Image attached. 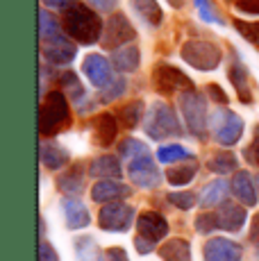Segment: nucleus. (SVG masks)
<instances>
[{"mask_svg":"<svg viewBox=\"0 0 259 261\" xmlns=\"http://www.w3.org/2000/svg\"><path fill=\"white\" fill-rule=\"evenodd\" d=\"M132 220H134V209L130 207V204L121 202V200L102 204L100 214H98V225H100V229L114 232V234L127 232Z\"/></svg>","mask_w":259,"mask_h":261,"instance_id":"nucleus-7","label":"nucleus"},{"mask_svg":"<svg viewBox=\"0 0 259 261\" xmlns=\"http://www.w3.org/2000/svg\"><path fill=\"white\" fill-rule=\"evenodd\" d=\"M89 175L98 179H118L123 175V168L116 157H98L89 164Z\"/></svg>","mask_w":259,"mask_h":261,"instance_id":"nucleus-25","label":"nucleus"},{"mask_svg":"<svg viewBox=\"0 0 259 261\" xmlns=\"http://www.w3.org/2000/svg\"><path fill=\"white\" fill-rule=\"evenodd\" d=\"M168 3H171L173 7H182V3H184V0H168Z\"/></svg>","mask_w":259,"mask_h":261,"instance_id":"nucleus-50","label":"nucleus"},{"mask_svg":"<svg viewBox=\"0 0 259 261\" xmlns=\"http://www.w3.org/2000/svg\"><path fill=\"white\" fill-rule=\"evenodd\" d=\"M118 154L123 159H127V162H132V159L141 157V154H148V145L143 141H137V139H125L118 145Z\"/></svg>","mask_w":259,"mask_h":261,"instance_id":"nucleus-34","label":"nucleus"},{"mask_svg":"<svg viewBox=\"0 0 259 261\" xmlns=\"http://www.w3.org/2000/svg\"><path fill=\"white\" fill-rule=\"evenodd\" d=\"M91 134H93V141L102 148L112 145L116 141V134H118V123H116V116L109 112L105 114H98L96 118L91 120Z\"/></svg>","mask_w":259,"mask_h":261,"instance_id":"nucleus-18","label":"nucleus"},{"mask_svg":"<svg viewBox=\"0 0 259 261\" xmlns=\"http://www.w3.org/2000/svg\"><path fill=\"white\" fill-rule=\"evenodd\" d=\"M64 32L73 41L82 43V46H91L102 39V21L87 5L75 3L73 7L64 9Z\"/></svg>","mask_w":259,"mask_h":261,"instance_id":"nucleus-1","label":"nucleus"},{"mask_svg":"<svg viewBox=\"0 0 259 261\" xmlns=\"http://www.w3.org/2000/svg\"><path fill=\"white\" fill-rule=\"evenodd\" d=\"M180 57L189 66H193L196 71H214L218 68L223 59V53L216 43L205 41V39H191V41L182 43Z\"/></svg>","mask_w":259,"mask_h":261,"instance_id":"nucleus-5","label":"nucleus"},{"mask_svg":"<svg viewBox=\"0 0 259 261\" xmlns=\"http://www.w3.org/2000/svg\"><path fill=\"white\" fill-rule=\"evenodd\" d=\"M107 261H130L127 252L123 248H109L107 250Z\"/></svg>","mask_w":259,"mask_h":261,"instance_id":"nucleus-45","label":"nucleus"},{"mask_svg":"<svg viewBox=\"0 0 259 261\" xmlns=\"http://www.w3.org/2000/svg\"><path fill=\"white\" fill-rule=\"evenodd\" d=\"M141 116H143V102H139V100L137 102H130L127 107L121 109V118L127 127H137L141 123Z\"/></svg>","mask_w":259,"mask_h":261,"instance_id":"nucleus-36","label":"nucleus"},{"mask_svg":"<svg viewBox=\"0 0 259 261\" xmlns=\"http://www.w3.org/2000/svg\"><path fill=\"white\" fill-rule=\"evenodd\" d=\"M75 254L80 261H105L100 248L96 245V241L89 237L75 239Z\"/></svg>","mask_w":259,"mask_h":261,"instance_id":"nucleus-32","label":"nucleus"},{"mask_svg":"<svg viewBox=\"0 0 259 261\" xmlns=\"http://www.w3.org/2000/svg\"><path fill=\"white\" fill-rule=\"evenodd\" d=\"M134 245H137V250L141 254H148V252H152V241H148V239H143V237H137L134 239Z\"/></svg>","mask_w":259,"mask_h":261,"instance_id":"nucleus-47","label":"nucleus"},{"mask_svg":"<svg viewBox=\"0 0 259 261\" xmlns=\"http://www.w3.org/2000/svg\"><path fill=\"white\" fill-rule=\"evenodd\" d=\"M82 71H84V75H87L89 82H91L93 87H98V89H105V87H109V84L114 82L112 66H109L107 59H105L102 55H98V53L89 55V57L84 59Z\"/></svg>","mask_w":259,"mask_h":261,"instance_id":"nucleus-12","label":"nucleus"},{"mask_svg":"<svg viewBox=\"0 0 259 261\" xmlns=\"http://www.w3.org/2000/svg\"><path fill=\"white\" fill-rule=\"evenodd\" d=\"M159 257L164 261H191V245L187 239H171L159 248Z\"/></svg>","mask_w":259,"mask_h":261,"instance_id":"nucleus-26","label":"nucleus"},{"mask_svg":"<svg viewBox=\"0 0 259 261\" xmlns=\"http://www.w3.org/2000/svg\"><path fill=\"white\" fill-rule=\"evenodd\" d=\"M62 212L68 229H84L91 223V214H89L87 204L75 195H68V198L62 200Z\"/></svg>","mask_w":259,"mask_h":261,"instance_id":"nucleus-16","label":"nucleus"},{"mask_svg":"<svg viewBox=\"0 0 259 261\" xmlns=\"http://www.w3.org/2000/svg\"><path fill=\"white\" fill-rule=\"evenodd\" d=\"M196 173H198V162L191 154V157L184 159V162L173 164V166L166 170L164 177H166L168 184H173V187H184V184H189L193 177H196Z\"/></svg>","mask_w":259,"mask_h":261,"instance_id":"nucleus-23","label":"nucleus"},{"mask_svg":"<svg viewBox=\"0 0 259 261\" xmlns=\"http://www.w3.org/2000/svg\"><path fill=\"white\" fill-rule=\"evenodd\" d=\"M207 168L216 175H234L237 173V157L232 152H218L212 154L207 162Z\"/></svg>","mask_w":259,"mask_h":261,"instance_id":"nucleus-29","label":"nucleus"},{"mask_svg":"<svg viewBox=\"0 0 259 261\" xmlns=\"http://www.w3.org/2000/svg\"><path fill=\"white\" fill-rule=\"evenodd\" d=\"M71 120V107L64 91H50L43 95L41 112H39V132L41 137H55L59 134Z\"/></svg>","mask_w":259,"mask_h":261,"instance_id":"nucleus-2","label":"nucleus"},{"mask_svg":"<svg viewBox=\"0 0 259 261\" xmlns=\"http://www.w3.org/2000/svg\"><path fill=\"white\" fill-rule=\"evenodd\" d=\"M234 28L241 34L246 41H250L252 46L259 48V23L255 21H241V18H234Z\"/></svg>","mask_w":259,"mask_h":261,"instance_id":"nucleus-35","label":"nucleus"},{"mask_svg":"<svg viewBox=\"0 0 259 261\" xmlns=\"http://www.w3.org/2000/svg\"><path fill=\"white\" fill-rule=\"evenodd\" d=\"M118 0H89V5L91 7H96L98 12H112L114 7H116Z\"/></svg>","mask_w":259,"mask_h":261,"instance_id":"nucleus-44","label":"nucleus"},{"mask_svg":"<svg viewBox=\"0 0 259 261\" xmlns=\"http://www.w3.org/2000/svg\"><path fill=\"white\" fill-rule=\"evenodd\" d=\"M46 7H53V9H68L75 5V0H41Z\"/></svg>","mask_w":259,"mask_h":261,"instance_id":"nucleus-46","label":"nucleus"},{"mask_svg":"<svg viewBox=\"0 0 259 261\" xmlns=\"http://www.w3.org/2000/svg\"><path fill=\"white\" fill-rule=\"evenodd\" d=\"M237 9L243 14H259V0H237Z\"/></svg>","mask_w":259,"mask_h":261,"instance_id":"nucleus-42","label":"nucleus"},{"mask_svg":"<svg viewBox=\"0 0 259 261\" xmlns=\"http://www.w3.org/2000/svg\"><path fill=\"white\" fill-rule=\"evenodd\" d=\"M123 91H125V82H123V80L118 77V80H114V82L109 84V87H105V89H102L100 100H102V102H112V100H116Z\"/></svg>","mask_w":259,"mask_h":261,"instance_id":"nucleus-38","label":"nucleus"},{"mask_svg":"<svg viewBox=\"0 0 259 261\" xmlns=\"http://www.w3.org/2000/svg\"><path fill=\"white\" fill-rule=\"evenodd\" d=\"M137 229L143 239L157 243V241H162L168 234V220L157 212H143L137 218Z\"/></svg>","mask_w":259,"mask_h":261,"instance_id":"nucleus-15","label":"nucleus"},{"mask_svg":"<svg viewBox=\"0 0 259 261\" xmlns=\"http://www.w3.org/2000/svg\"><path fill=\"white\" fill-rule=\"evenodd\" d=\"M127 175L139 189H155V187H159V182H162V177H164V175L159 173L155 159L150 157V152L127 162Z\"/></svg>","mask_w":259,"mask_h":261,"instance_id":"nucleus-10","label":"nucleus"},{"mask_svg":"<svg viewBox=\"0 0 259 261\" xmlns=\"http://www.w3.org/2000/svg\"><path fill=\"white\" fill-rule=\"evenodd\" d=\"M196 7H198V12H200L202 21H207V23H223L221 16H218V14H214L212 3H209V0H196Z\"/></svg>","mask_w":259,"mask_h":261,"instance_id":"nucleus-40","label":"nucleus"},{"mask_svg":"<svg viewBox=\"0 0 259 261\" xmlns=\"http://www.w3.org/2000/svg\"><path fill=\"white\" fill-rule=\"evenodd\" d=\"M196 229L200 234H212L216 232V220H214V212H207V214H200L196 218Z\"/></svg>","mask_w":259,"mask_h":261,"instance_id":"nucleus-39","label":"nucleus"},{"mask_svg":"<svg viewBox=\"0 0 259 261\" xmlns=\"http://www.w3.org/2000/svg\"><path fill=\"white\" fill-rule=\"evenodd\" d=\"M230 82L232 87L237 89V95L243 105L252 102V89H250V75H248V68L243 66L239 59H234L230 66Z\"/></svg>","mask_w":259,"mask_h":261,"instance_id":"nucleus-21","label":"nucleus"},{"mask_svg":"<svg viewBox=\"0 0 259 261\" xmlns=\"http://www.w3.org/2000/svg\"><path fill=\"white\" fill-rule=\"evenodd\" d=\"M252 152H255V154H252V162H257V166H259V125H257V127H255V134H252Z\"/></svg>","mask_w":259,"mask_h":261,"instance_id":"nucleus-49","label":"nucleus"},{"mask_svg":"<svg viewBox=\"0 0 259 261\" xmlns=\"http://www.w3.org/2000/svg\"><path fill=\"white\" fill-rule=\"evenodd\" d=\"M250 241L259 250V214H255V218H252V223H250Z\"/></svg>","mask_w":259,"mask_h":261,"instance_id":"nucleus-48","label":"nucleus"},{"mask_svg":"<svg viewBox=\"0 0 259 261\" xmlns=\"http://www.w3.org/2000/svg\"><path fill=\"white\" fill-rule=\"evenodd\" d=\"M189 157H191V152H189L187 148H182V145H177V143L162 145V148L157 150V162L166 164V166H173V164L184 162V159H189Z\"/></svg>","mask_w":259,"mask_h":261,"instance_id":"nucleus-30","label":"nucleus"},{"mask_svg":"<svg viewBox=\"0 0 259 261\" xmlns=\"http://www.w3.org/2000/svg\"><path fill=\"white\" fill-rule=\"evenodd\" d=\"M257 184H259V179H257Z\"/></svg>","mask_w":259,"mask_h":261,"instance_id":"nucleus-51","label":"nucleus"},{"mask_svg":"<svg viewBox=\"0 0 259 261\" xmlns=\"http://www.w3.org/2000/svg\"><path fill=\"white\" fill-rule=\"evenodd\" d=\"M207 91H209V95H212V100H216V102H221V105H227V95L218 84H209Z\"/></svg>","mask_w":259,"mask_h":261,"instance_id":"nucleus-43","label":"nucleus"},{"mask_svg":"<svg viewBox=\"0 0 259 261\" xmlns=\"http://www.w3.org/2000/svg\"><path fill=\"white\" fill-rule=\"evenodd\" d=\"M57 34H62V28H59L57 18H55L50 12L41 9V12H39V37H41V41L57 37Z\"/></svg>","mask_w":259,"mask_h":261,"instance_id":"nucleus-33","label":"nucleus"},{"mask_svg":"<svg viewBox=\"0 0 259 261\" xmlns=\"http://www.w3.org/2000/svg\"><path fill=\"white\" fill-rule=\"evenodd\" d=\"M180 112L184 118V125L187 129L198 139H205L207 137V127H209V118H207V102H205V95L196 89H189V91L180 93Z\"/></svg>","mask_w":259,"mask_h":261,"instance_id":"nucleus-4","label":"nucleus"},{"mask_svg":"<svg viewBox=\"0 0 259 261\" xmlns=\"http://www.w3.org/2000/svg\"><path fill=\"white\" fill-rule=\"evenodd\" d=\"M241 254H243V250L237 241L216 237V239H209L205 243L202 257H205V261H239Z\"/></svg>","mask_w":259,"mask_h":261,"instance_id":"nucleus-13","label":"nucleus"},{"mask_svg":"<svg viewBox=\"0 0 259 261\" xmlns=\"http://www.w3.org/2000/svg\"><path fill=\"white\" fill-rule=\"evenodd\" d=\"M137 37V30L132 28V23L127 21L125 14H112L109 16L107 25H105V32H102V46L109 50H116L121 46H127V43L134 41Z\"/></svg>","mask_w":259,"mask_h":261,"instance_id":"nucleus-8","label":"nucleus"},{"mask_svg":"<svg viewBox=\"0 0 259 261\" xmlns=\"http://www.w3.org/2000/svg\"><path fill=\"white\" fill-rule=\"evenodd\" d=\"M146 137L152 141H166V139H177L182 137V123L177 120L175 112L171 105L166 102H152L146 114Z\"/></svg>","mask_w":259,"mask_h":261,"instance_id":"nucleus-3","label":"nucleus"},{"mask_svg":"<svg viewBox=\"0 0 259 261\" xmlns=\"http://www.w3.org/2000/svg\"><path fill=\"white\" fill-rule=\"evenodd\" d=\"M230 198V187H227L225 179H214V182L205 184V189L200 191V207H221V204L227 202Z\"/></svg>","mask_w":259,"mask_h":261,"instance_id":"nucleus-22","label":"nucleus"},{"mask_svg":"<svg viewBox=\"0 0 259 261\" xmlns=\"http://www.w3.org/2000/svg\"><path fill=\"white\" fill-rule=\"evenodd\" d=\"M39 261H59L55 248L48 243L46 239H41V243H39Z\"/></svg>","mask_w":259,"mask_h":261,"instance_id":"nucleus-41","label":"nucleus"},{"mask_svg":"<svg viewBox=\"0 0 259 261\" xmlns=\"http://www.w3.org/2000/svg\"><path fill=\"white\" fill-rule=\"evenodd\" d=\"M57 189L62 191L64 195H80L84 189V173H82V166L75 164L71 170L57 177Z\"/></svg>","mask_w":259,"mask_h":261,"instance_id":"nucleus-28","label":"nucleus"},{"mask_svg":"<svg viewBox=\"0 0 259 261\" xmlns=\"http://www.w3.org/2000/svg\"><path fill=\"white\" fill-rule=\"evenodd\" d=\"M57 82H59V87H62V91H64V93L71 95L73 105H77L80 100L84 98V89H82V84H80L77 75L73 73V71H64V73L57 77Z\"/></svg>","mask_w":259,"mask_h":261,"instance_id":"nucleus-31","label":"nucleus"},{"mask_svg":"<svg viewBox=\"0 0 259 261\" xmlns=\"http://www.w3.org/2000/svg\"><path fill=\"white\" fill-rule=\"evenodd\" d=\"M168 202H171L173 207L189 212V209H193V204H196V195L189 193V191H182V193H168Z\"/></svg>","mask_w":259,"mask_h":261,"instance_id":"nucleus-37","label":"nucleus"},{"mask_svg":"<svg viewBox=\"0 0 259 261\" xmlns=\"http://www.w3.org/2000/svg\"><path fill=\"white\" fill-rule=\"evenodd\" d=\"M139 62H141V53L134 43L121 46L112 53V66L121 73H134L139 68Z\"/></svg>","mask_w":259,"mask_h":261,"instance_id":"nucleus-20","label":"nucleus"},{"mask_svg":"<svg viewBox=\"0 0 259 261\" xmlns=\"http://www.w3.org/2000/svg\"><path fill=\"white\" fill-rule=\"evenodd\" d=\"M209 127H212L214 141L218 145H237L239 139L243 134V118L239 114L230 112V109H216L212 114V120H209Z\"/></svg>","mask_w":259,"mask_h":261,"instance_id":"nucleus-6","label":"nucleus"},{"mask_svg":"<svg viewBox=\"0 0 259 261\" xmlns=\"http://www.w3.org/2000/svg\"><path fill=\"white\" fill-rule=\"evenodd\" d=\"M41 162L46 168L59 170L71 162V154H68V150L64 148V145H59L57 141H53V143L43 141L41 143Z\"/></svg>","mask_w":259,"mask_h":261,"instance_id":"nucleus-24","label":"nucleus"},{"mask_svg":"<svg viewBox=\"0 0 259 261\" xmlns=\"http://www.w3.org/2000/svg\"><path fill=\"white\" fill-rule=\"evenodd\" d=\"M130 7L141 16V21H146L148 25H152V28L162 25V21H164L162 7H159L157 0H130Z\"/></svg>","mask_w":259,"mask_h":261,"instance_id":"nucleus-27","label":"nucleus"},{"mask_svg":"<svg viewBox=\"0 0 259 261\" xmlns=\"http://www.w3.org/2000/svg\"><path fill=\"white\" fill-rule=\"evenodd\" d=\"M214 220H216V227L223 232H239L246 223V209L243 204L225 202L214 212Z\"/></svg>","mask_w":259,"mask_h":261,"instance_id":"nucleus-14","label":"nucleus"},{"mask_svg":"<svg viewBox=\"0 0 259 261\" xmlns=\"http://www.w3.org/2000/svg\"><path fill=\"white\" fill-rule=\"evenodd\" d=\"M41 55L53 66H64V64L73 62V57H75V46L71 43V37L57 34V37L41 41Z\"/></svg>","mask_w":259,"mask_h":261,"instance_id":"nucleus-11","label":"nucleus"},{"mask_svg":"<svg viewBox=\"0 0 259 261\" xmlns=\"http://www.w3.org/2000/svg\"><path fill=\"white\" fill-rule=\"evenodd\" d=\"M232 191L237 195V200L243 207H255L257 202V191H255V182H252L250 173L248 170H237L232 177Z\"/></svg>","mask_w":259,"mask_h":261,"instance_id":"nucleus-19","label":"nucleus"},{"mask_svg":"<svg viewBox=\"0 0 259 261\" xmlns=\"http://www.w3.org/2000/svg\"><path fill=\"white\" fill-rule=\"evenodd\" d=\"M132 193L127 184L118 182V179H100L98 184H93L91 189V200L93 202H100V204H107V202H116V200H123Z\"/></svg>","mask_w":259,"mask_h":261,"instance_id":"nucleus-17","label":"nucleus"},{"mask_svg":"<svg viewBox=\"0 0 259 261\" xmlns=\"http://www.w3.org/2000/svg\"><path fill=\"white\" fill-rule=\"evenodd\" d=\"M152 84L159 93L168 95V93H177V91H189L193 89V82L184 75L180 68L171 66V64H157L155 73H152Z\"/></svg>","mask_w":259,"mask_h":261,"instance_id":"nucleus-9","label":"nucleus"}]
</instances>
